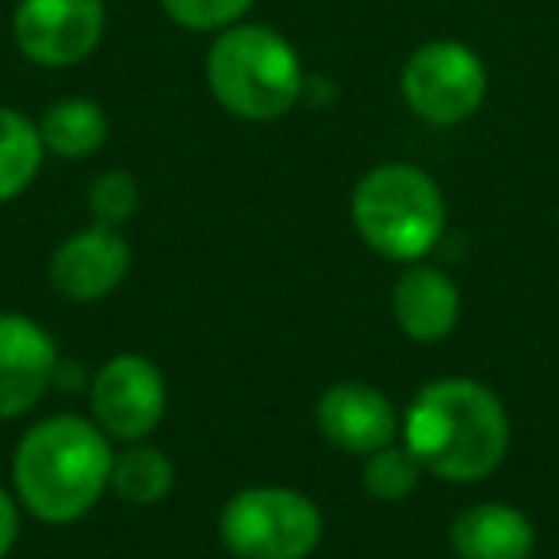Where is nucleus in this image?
I'll list each match as a JSON object with an SVG mask.
<instances>
[{"label":"nucleus","instance_id":"nucleus-10","mask_svg":"<svg viewBox=\"0 0 559 559\" xmlns=\"http://www.w3.org/2000/svg\"><path fill=\"white\" fill-rule=\"evenodd\" d=\"M131 272V246L119 234V226L93 223L85 230L70 234L50 257V284L58 296L96 304L111 296Z\"/></svg>","mask_w":559,"mask_h":559},{"label":"nucleus","instance_id":"nucleus-13","mask_svg":"<svg viewBox=\"0 0 559 559\" xmlns=\"http://www.w3.org/2000/svg\"><path fill=\"white\" fill-rule=\"evenodd\" d=\"M449 544L456 559H528L536 548V528L513 506L479 502L456 513Z\"/></svg>","mask_w":559,"mask_h":559},{"label":"nucleus","instance_id":"nucleus-16","mask_svg":"<svg viewBox=\"0 0 559 559\" xmlns=\"http://www.w3.org/2000/svg\"><path fill=\"white\" fill-rule=\"evenodd\" d=\"M173 479H177V472H173V460L165 456L162 449L131 441L123 452H116V460H111L108 487L131 506H157L169 498Z\"/></svg>","mask_w":559,"mask_h":559},{"label":"nucleus","instance_id":"nucleus-4","mask_svg":"<svg viewBox=\"0 0 559 559\" xmlns=\"http://www.w3.org/2000/svg\"><path fill=\"white\" fill-rule=\"evenodd\" d=\"M353 226L372 253L388 261H418L444 230V195L418 165H376L353 192Z\"/></svg>","mask_w":559,"mask_h":559},{"label":"nucleus","instance_id":"nucleus-8","mask_svg":"<svg viewBox=\"0 0 559 559\" xmlns=\"http://www.w3.org/2000/svg\"><path fill=\"white\" fill-rule=\"evenodd\" d=\"M93 421L116 441H146L165 418V376L139 353L111 357L88 383Z\"/></svg>","mask_w":559,"mask_h":559},{"label":"nucleus","instance_id":"nucleus-5","mask_svg":"<svg viewBox=\"0 0 559 559\" xmlns=\"http://www.w3.org/2000/svg\"><path fill=\"white\" fill-rule=\"evenodd\" d=\"M218 536L238 559H307L322 540V513L292 487H249L223 506Z\"/></svg>","mask_w":559,"mask_h":559},{"label":"nucleus","instance_id":"nucleus-6","mask_svg":"<svg viewBox=\"0 0 559 559\" xmlns=\"http://www.w3.org/2000/svg\"><path fill=\"white\" fill-rule=\"evenodd\" d=\"M403 100L421 123L456 127L487 100V66L472 47L437 39L418 47L403 66Z\"/></svg>","mask_w":559,"mask_h":559},{"label":"nucleus","instance_id":"nucleus-2","mask_svg":"<svg viewBox=\"0 0 559 559\" xmlns=\"http://www.w3.org/2000/svg\"><path fill=\"white\" fill-rule=\"evenodd\" d=\"M111 460L116 452L96 421L55 414L20 437L12 456V487L32 518L70 525L85 518L108 490Z\"/></svg>","mask_w":559,"mask_h":559},{"label":"nucleus","instance_id":"nucleus-12","mask_svg":"<svg viewBox=\"0 0 559 559\" xmlns=\"http://www.w3.org/2000/svg\"><path fill=\"white\" fill-rule=\"evenodd\" d=\"M391 314L411 342H441L460 322V288L449 272L433 264H414L391 292Z\"/></svg>","mask_w":559,"mask_h":559},{"label":"nucleus","instance_id":"nucleus-9","mask_svg":"<svg viewBox=\"0 0 559 559\" xmlns=\"http://www.w3.org/2000/svg\"><path fill=\"white\" fill-rule=\"evenodd\" d=\"M55 380V337L27 314L0 311V421L24 418Z\"/></svg>","mask_w":559,"mask_h":559},{"label":"nucleus","instance_id":"nucleus-20","mask_svg":"<svg viewBox=\"0 0 559 559\" xmlns=\"http://www.w3.org/2000/svg\"><path fill=\"white\" fill-rule=\"evenodd\" d=\"M16 536H20V510H16V498L9 490L0 487V559L9 556L16 548Z\"/></svg>","mask_w":559,"mask_h":559},{"label":"nucleus","instance_id":"nucleus-7","mask_svg":"<svg viewBox=\"0 0 559 559\" xmlns=\"http://www.w3.org/2000/svg\"><path fill=\"white\" fill-rule=\"evenodd\" d=\"M104 24V0H20L12 35L27 62L70 70L100 47Z\"/></svg>","mask_w":559,"mask_h":559},{"label":"nucleus","instance_id":"nucleus-19","mask_svg":"<svg viewBox=\"0 0 559 559\" xmlns=\"http://www.w3.org/2000/svg\"><path fill=\"white\" fill-rule=\"evenodd\" d=\"M253 0H162L165 16L188 32H223L249 12Z\"/></svg>","mask_w":559,"mask_h":559},{"label":"nucleus","instance_id":"nucleus-18","mask_svg":"<svg viewBox=\"0 0 559 559\" xmlns=\"http://www.w3.org/2000/svg\"><path fill=\"white\" fill-rule=\"evenodd\" d=\"M139 211V185H134L131 173L111 169L88 185V215L93 223L104 226H123L127 218Z\"/></svg>","mask_w":559,"mask_h":559},{"label":"nucleus","instance_id":"nucleus-1","mask_svg":"<svg viewBox=\"0 0 559 559\" xmlns=\"http://www.w3.org/2000/svg\"><path fill=\"white\" fill-rule=\"evenodd\" d=\"M403 441L444 483H483L510 449V418L502 399L479 380L449 376L414 395L403 418Z\"/></svg>","mask_w":559,"mask_h":559},{"label":"nucleus","instance_id":"nucleus-15","mask_svg":"<svg viewBox=\"0 0 559 559\" xmlns=\"http://www.w3.org/2000/svg\"><path fill=\"white\" fill-rule=\"evenodd\" d=\"M43 146L39 123L16 108H0V203H12L32 188V180L43 169Z\"/></svg>","mask_w":559,"mask_h":559},{"label":"nucleus","instance_id":"nucleus-3","mask_svg":"<svg viewBox=\"0 0 559 559\" xmlns=\"http://www.w3.org/2000/svg\"><path fill=\"white\" fill-rule=\"evenodd\" d=\"M207 88L230 116L269 123L296 108L304 66L280 32L264 24H234L223 27L207 50Z\"/></svg>","mask_w":559,"mask_h":559},{"label":"nucleus","instance_id":"nucleus-14","mask_svg":"<svg viewBox=\"0 0 559 559\" xmlns=\"http://www.w3.org/2000/svg\"><path fill=\"white\" fill-rule=\"evenodd\" d=\"M39 139L50 154L81 162V157H93L108 142V116H104V108L96 100L70 96V100H58L43 111Z\"/></svg>","mask_w":559,"mask_h":559},{"label":"nucleus","instance_id":"nucleus-11","mask_svg":"<svg viewBox=\"0 0 559 559\" xmlns=\"http://www.w3.org/2000/svg\"><path fill=\"white\" fill-rule=\"evenodd\" d=\"M314 414H319L322 437L349 456H372V452L388 449L399 441V429H403L395 403L383 391L357 380L334 383L322 391Z\"/></svg>","mask_w":559,"mask_h":559},{"label":"nucleus","instance_id":"nucleus-17","mask_svg":"<svg viewBox=\"0 0 559 559\" xmlns=\"http://www.w3.org/2000/svg\"><path fill=\"white\" fill-rule=\"evenodd\" d=\"M365 472H360V487L368 490L372 498H380V502H399V498L414 495V487H418L421 479V464L414 460V452L399 449V444H388V449L372 452V456H365Z\"/></svg>","mask_w":559,"mask_h":559}]
</instances>
